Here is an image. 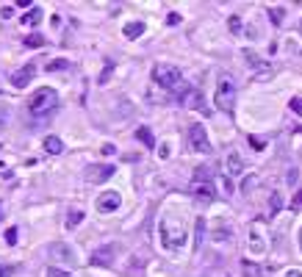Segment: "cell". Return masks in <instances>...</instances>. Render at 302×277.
<instances>
[{"mask_svg":"<svg viewBox=\"0 0 302 277\" xmlns=\"http://www.w3.org/2000/svg\"><path fill=\"white\" fill-rule=\"evenodd\" d=\"M191 194H194L197 200H213L216 197V192H213V183L211 178H208V169H197V175H194V183H191Z\"/></svg>","mask_w":302,"mask_h":277,"instance_id":"5b68a950","label":"cell"},{"mask_svg":"<svg viewBox=\"0 0 302 277\" xmlns=\"http://www.w3.org/2000/svg\"><path fill=\"white\" fill-rule=\"evenodd\" d=\"M266 252V238H263V230L261 228H252L249 230V255H263Z\"/></svg>","mask_w":302,"mask_h":277,"instance_id":"8fae6325","label":"cell"},{"mask_svg":"<svg viewBox=\"0 0 302 277\" xmlns=\"http://www.w3.org/2000/svg\"><path fill=\"white\" fill-rule=\"evenodd\" d=\"M122 34H125L128 39H136V36H142V34H144V22H128V25L122 28Z\"/></svg>","mask_w":302,"mask_h":277,"instance_id":"2e32d148","label":"cell"},{"mask_svg":"<svg viewBox=\"0 0 302 277\" xmlns=\"http://www.w3.org/2000/svg\"><path fill=\"white\" fill-rule=\"evenodd\" d=\"M153 80L161 86V89H180L183 84V75L175 64H155L153 70Z\"/></svg>","mask_w":302,"mask_h":277,"instance_id":"3957f363","label":"cell"},{"mask_svg":"<svg viewBox=\"0 0 302 277\" xmlns=\"http://www.w3.org/2000/svg\"><path fill=\"white\" fill-rule=\"evenodd\" d=\"M244 272H247V274H258V266H252V264H244Z\"/></svg>","mask_w":302,"mask_h":277,"instance_id":"4dcf8cb0","label":"cell"},{"mask_svg":"<svg viewBox=\"0 0 302 277\" xmlns=\"http://www.w3.org/2000/svg\"><path fill=\"white\" fill-rule=\"evenodd\" d=\"M136 138L142 142L144 147H155V138H153V133H150V128H139V130H136Z\"/></svg>","mask_w":302,"mask_h":277,"instance_id":"e0dca14e","label":"cell"},{"mask_svg":"<svg viewBox=\"0 0 302 277\" xmlns=\"http://www.w3.org/2000/svg\"><path fill=\"white\" fill-rule=\"evenodd\" d=\"M12 266H3V264H0V277H12Z\"/></svg>","mask_w":302,"mask_h":277,"instance_id":"f1b7e54d","label":"cell"},{"mask_svg":"<svg viewBox=\"0 0 302 277\" xmlns=\"http://www.w3.org/2000/svg\"><path fill=\"white\" fill-rule=\"evenodd\" d=\"M0 219H3V216H0Z\"/></svg>","mask_w":302,"mask_h":277,"instance_id":"d590c367","label":"cell"},{"mask_svg":"<svg viewBox=\"0 0 302 277\" xmlns=\"http://www.w3.org/2000/svg\"><path fill=\"white\" fill-rule=\"evenodd\" d=\"M114 255H117V247L114 244H103V247H97L92 252V266H111Z\"/></svg>","mask_w":302,"mask_h":277,"instance_id":"9c48e42d","label":"cell"},{"mask_svg":"<svg viewBox=\"0 0 302 277\" xmlns=\"http://www.w3.org/2000/svg\"><path fill=\"white\" fill-rule=\"evenodd\" d=\"M169 25H178L180 22V14H169V20H166Z\"/></svg>","mask_w":302,"mask_h":277,"instance_id":"1f68e13d","label":"cell"},{"mask_svg":"<svg viewBox=\"0 0 302 277\" xmlns=\"http://www.w3.org/2000/svg\"><path fill=\"white\" fill-rule=\"evenodd\" d=\"M48 277H67V272H61V269H56V266H50V269H48Z\"/></svg>","mask_w":302,"mask_h":277,"instance_id":"4316f807","label":"cell"},{"mask_svg":"<svg viewBox=\"0 0 302 277\" xmlns=\"http://www.w3.org/2000/svg\"><path fill=\"white\" fill-rule=\"evenodd\" d=\"M183 102H186V106H191V108H197V111H205V100H202V94H200V92H194V89L183 97Z\"/></svg>","mask_w":302,"mask_h":277,"instance_id":"5bb4252c","label":"cell"},{"mask_svg":"<svg viewBox=\"0 0 302 277\" xmlns=\"http://www.w3.org/2000/svg\"><path fill=\"white\" fill-rule=\"evenodd\" d=\"M227 25H230L233 34H238V30H241V17H230V22H227Z\"/></svg>","mask_w":302,"mask_h":277,"instance_id":"cb8c5ba5","label":"cell"},{"mask_svg":"<svg viewBox=\"0 0 302 277\" xmlns=\"http://www.w3.org/2000/svg\"><path fill=\"white\" fill-rule=\"evenodd\" d=\"M23 22L25 25H39L42 22V12H39V8H31V12L23 17Z\"/></svg>","mask_w":302,"mask_h":277,"instance_id":"ffe728a7","label":"cell"},{"mask_svg":"<svg viewBox=\"0 0 302 277\" xmlns=\"http://www.w3.org/2000/svg\"><path fill=\"white\" fill-rule=\"evenodd\" d=\"M6 244H17V230H14V228H9V233H6Z\"/></svg>","mask_w":302,"mask_h":277,"instance_id":"484cf974","label":"cell"},{"mask_svg":"<svg viewBox=\"0 0 302 277\" xmlns=\"http://www.w3.org/2000/svg\"><path fill=\"white\" fill-rule=\"evenodd\" d=\"M119 205H122L119 192H103L100 197H97V211H100V214H114Z\"/></svg>","mask_w":302,"mask_h":277,"instance_id":"ba28073f","label":"cell"},{"mask_svg":"<svg viewBox=\"0 0 302 277\" xmlns=\"http://www.w3.org/2000/svg\"><path fill=\"white\" fill-rule=\"evenodd\" d=\"M299 205H302V192H299V194H296V197H294V208H299Z\"/></svg>","mask_w":302,"mask_h":277,"instance_id":"836d02e7","label":"cell"},{"mask_svg":"<svg viewBox=\"0 0 302 277\" xmlns=\"http://www.w3.org/2000/svg\"><path fill=\"white\" fill-rule=\"evenodd\" d=\"M291 111H294V114H302V97H294V100H291Z\"/></svg>","mask_w":302,"mask_h":277,"instance_id":"d4e9b609","label":"cell"},{"mask_svg":"<svg viewBox=\"0 0 302 277\" xmlns=\"http://www.w3.org/2000/svg\"><path fill=\"white\" fill-rule=\"evenodd\" d=\"M213 106L219 111H227V114L233 111V106H236V84L230 78H219L216 92H213Z\"/></svg>","mask_w":302,"mask_h":277,"instance_id":"277c9868","label":"cell"},{"mask_svg":"<svg viewBox=\"0 0 302 277\" xmlns=\"http://www.w3.org/2000/svg\"><path fill=\"white\" fill-rule=\"evenodd\" d=\"M42 44H45V39H42L39 34H31V36L25 39V48H34L36 50V48H42Z\"/></svg>","mask_w":302,"mask_h":277,"instance_id":"44dd1931","label":"cell"},{"mask_svg":"<svg viewBox=\"0 0 302 277\" xmlns=\"http://www.w3.org/2000/svg\"><path fill=\"white\" fill-rule=\"evenodd\" d=\"M189 147L194 152H211V142H208V133L202 125H191L189 128Z\"/></svg>","mask_w":302,"mask_h":277,"instance_id":"52a82bcc","label":"cell"},{"mask_svg":"<svg viewBox=\"0 0 302 277\" xmlns=\"http://www.w3.org/2000/svg\"><path fill=\"white\" fill-rule=\"evenodd\" d=\"M111 70H114V64H108V66H106V72L100 75V84H106V80H108V75H111Z\"/></svg>","mask_w":302,"mask_h":277,"instance_id":"f546056e","label":"cell"},{"mask_svg":"<svg viewBox=\"0 0 302 277\" xmlns=\"http://www.w3.org/2000/svg\"><path fill=\"white\" fill-rule=\"evenodd\" d=\"M59 70H67V61L64 58H56L48 64V72H59Z\"/></svg>","mask_w":302,"mask_h":277,"instance_id":"7402d4cb","label":"cell"},{"mask_svg":"<svg viewBox=\"0 0 302 277\" xmlns=\"http://www.w3.org/2000/svg\"><path fill=\"white\" fill-rule=\"evenodd\" d=\"M50 258H53L56 264H67V266L78 264V252L70 247V244H64V241H56L53 247H50Z\"/></svg>","mask_w":302,"mask_h":277,"instance_id":"8992f818","label":"cell"},{"mask_svg":"<svg viewBox=\"0 0 302 277\" xmlns=\"http://www.w3.org/2000/svg\"><path fill=\"white\" fill-rule=\"evenodd\" d=\"M285 277H302V272L299 269H288V272H285Z\"/></svg>","mask_w":302,"mask_h":277,"instance_id":"d6a6232c","label":"cell"},{"mask_svg":"<svg viewBox=\"0 0 302 277\" xmlns=\"http://www.w3.org/2000/svg\"><path fill=\"white\" fill-rule=\"evenodd\" d=\"M45 150H48L50 156H59V152H64V144H61L59 136H48L45 138Z\"/></svg>","mask_w":302,"mask_h":277,"instance_id":"9a60e30c","label":"cell"},{"mask_svg":"<svg viewBox=\"0 0 302 277\" xmlns=\"http://www.w3.org/2000/svg\"><path fill=\"white\" fill-rule=\"evenodd\" d=\"M56 106H59V94H56V89H50V86L34 92V94H31V100H28V111H31V116H36V120L48 116Z\"/></svg>","mask_w":302,"mask_h":277,"instance_id":"7a4b0ae2","label":"cell"},{"mask_svg":"<svg viewBox=\"0 0 302 277\" xmlns=\"http://www.w3.org/2000/svg\"><path fill=\"white\" fill-rule=\"evenodd\" d=\"M34 75H36V66H34V64H25L23 70H17V72L12 75V86L23 89V86H28L31 80H34Z\"/></svg>","mask_w":302,"mask_h":277,"instance_id":"7c38bea8","label":"cell"},{"mask_svg":"<svg viewBox=\"0 0 302 277\" xmlns=\"http://www.w3.org/2000/svg\"><path fill=\"white\" fill-rule=\"evenodd\" d=\"M225 169H227V175H230V178H238V175L244 172L241 156H238V152H230V156H227V161H225Z\"/></svg>","mask_w":302,"mask_h":277,"instance_id":"4fadbf2b","label":"cell"},{"mask_svg":"<svg viewBox=\"0 0 302 277\" xmlns=\"http://www.w3.org/2000/svg\"><path fill=\"white\" fill-rule=\"evenodd\" d=\"M158 236H161V244L166 250H180L189 238V228H186V219H180L178 214H164L158 222Z\"/></svg>","mask_w":302,"mask_h":277,"instance_id":"6da1fadb","label":"cell"},{"mask_svg":"<svg viewBox=\"0 0 302 277\" xmlns=\"http://www.w3.org/2000/svg\"><path fill=\"white\" fill-rule=\"evenodd\" d=\"M269 17H272L274 25H280L283 22V8H269Z\"/></svg>","mask_w":302,"mask_h":277,"instance_id":"603a6c76","label":"cell"},{"mask_svg":"<svg viewBox=\"0 0 302 277\" xmlns=\"http://www.w3.org/2000/svg\"><path fill=\"white\" fill-rule=\"evenodd\" d=\"M81 219H83V211H81V208H75V211H70V214H67V228H78V224H81Z\"/></svg>","mask_w":302,"mask_h":277,"instance_id":"d6986e66","label":"cell"},{"mask_svg":"<svg viewBox=\"0 0 302 277\" xmlns=\"http://www.w3.org/2000/svg\"><path fill=\"white\" fill-rule=\"evenodd\" d=\"M202 238H205V219H197V233H194V250L202 247Z\"/></svg>","mask_w":302,"mask_h":277,"instance_id":"ac0fdd59","label":"cell"},{"mask_svg":"<svg viewBox=\"0 0 302 277\" xmlns=\"http://www.w3.org/2000/svg\"><path fill=\"white\" fill-rule=\"evenodd\" d=\"M280 205H283V202H280V194H272V214L280 211Z\"/></svg>","mask_w":302,"mask_h":277,"instance_id":"83f0119b","label":"cell"},{"mask_svg":"<svg viewBox=\"0 0 302 277\" xmlns=\"http://www.w3.org/2000/svg\"><path fill=\"white\" fill-rule=\"evenodd\" d=\"M111 175H114V166H111V164H95V166L86 169V178H89V183H106Z\"/></svg>","mask_w":302,"mask_h":277,"instance_id":"30bf717a","label":"cell"},{"mask_svg":"<svg viewBox=\"0 0 302 277\" xmlns=\"http://www.w3.org/2000/svg\"><path fill=\"white\" fill-rule=\"evenodd\" d=\"M296 241H299V250H302V228L296 230Z\"/></svg>","mask_w":302,"mask_h":277,"instance_id":"e575fe53","label":"cell"}]
</instances>
